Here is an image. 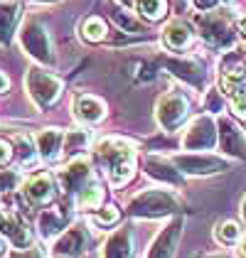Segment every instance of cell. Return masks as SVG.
<instances>
[{"mask_svg": "<svg viewBox=\"0 0 246 258\" xmlns=\"http://www.w3.org/2000/svg\"><path fill=\"white\" fill-rule=\"evenodd\" d=\"M175 209H177V202L165 189H148V192H141V195H136L128 202V212L133 217H143V219L167 217Z\"/></svg>", "mask_w": 246, "mask_h": 258, "instance_id": "obj_1", "label": "cell"}, {"mask_svg": "<svg viewBox=\"0 0 246 258\" xmlns=\"http://www.w3.org/2000/svg\"><path fill=\"white\" fill-rule=\"evenodd\" d=\"M20 44L32 59L42 61V64H47V67H52V64L57 61L54 47H52V40H49V32H47L44 25H40L37 20H27L22 25Z\"/></svg>", "mask_w": 246, "mask_h": 258, "instance_id": "obj_2", "label": "cell"}, {"mask_svg": "<svg viewBox=\"0 0 246 258\" xmlns=\"http://www.w3.org/2000/svg\"><path fill=\"white\" fill-rule=\"evenodd\" d=\"M25 86H27V94L32 96V101L40 106V108H52L61 96V81L44 72L40 67H32L27 72V79H25Z\"/></svg>", "mask_w": 246, "mask_h": 258, "instance_id": "obj_3", "label": "cell"}, {"mask_svg": "<svg viewBox=\"0 0 246 258\" xmlns=\"http://www.w3.org/2000/svg\"><path fill=\"white\" fill-rule=\"evenodd\" d=\"M219 140V131H217V123L212 116H200L195 118L182 136V148L184 150H192V153H207L217 145Z\"/></svg>", "mask_w": 246, "mask_h": 258, "instance_id": "obj_4", "label": "cell"}, {"mask_svg": "<svg viewBox=\"0 0 246 258\" xmlns=\"http://www.w3.org/2000/svg\"><path fill=\"white\" fill-rule=\"evenodd\" d=\"M94 158L108 172V170L118 167L123 162H133L136 160V148H133V143H128L123 138H103L94 148Z\"/></svg>", "mask_w": 246, "mask_h": 258, "instance_id": "obj_5", "label": "cell"}, {"mask_svg": "<svg viewBox=\"0 0 246 258\" xmlns=\"http://www.w3.org/2000/svg\"><path fill=\"white\" fill-rule=\"evenodd\" d=\"M187 113H190V103L184 96L180 94H167L163 99L158 101V106H155V118H158V125L167 131V133H172V131H177L180 125H182V120L187 118Z\"/></svg>", "mask_w": 246, "mask_h": 258, "instance_id": "obj_6", "label": "cell"}, {"mask_svg": "<svg viewBox=\"0 0 246 258\" xmlns=\"http://www.w3.org/2000/svg\"><path fill=\"white\" fill-rule=\"evenodd\" d=\"M197 25H200L205 42L214 47H229L234 42V30L224 13H207L202 18H197Z\"/></svg>", "mask_w": 246, "mask_h": 258, "instance_id": "obj_7", "label": "cell"}, {"mask_svg": "<svg viewBox=\"0 0 246 258\" xmlns=\"http://www.w3.org/2000/svg\"><path fill=\"white\" fill-rule=\"evenodd\" d=\"M175 167L184 175H214V172H224L226 160L207 155V153H190V155H175L172 158Z\"/></svg>", "mask_w": 246, "mask_h": 258, "instance_id": "obj_8", "label": "cell"}, {"mask_svg": "<svg viewBox=\"0 0 246 258\" xmlns=\"http://www.w3.org/2000/svg\"><path fill=\"white\" fill-rule=\"evenodd\" d=\"M217 131H219V148L224 150L226 155L231 158H244L246 155V138L244 133L239 131V125L231 118H222L217 120Z\"/></svg>", "mask_w": 246, "mask_h": 258, "instance_id": "obj_9", "label": "cell"}, {"mask_svg": "<svg viewBox=\"0 0 246 258\" xmlns=\"http://www.w3.org/2000/svg\"><path fill=\"white\" fill-rule=\"evenodd\" d=\"M182 234V219H175L165 226L163 231L155 236V241L150 243L145 258H172L175 256V248H177V241Z\"/></svg>", "mask_w": 246, "mask_h": 258, "instance_id": "obj_10", "label": "cell"}, {"mask_svg": "<svg viewBox=\"0 0 246 258\" xmlns=\"http://www.w3.org/2000/svg\"><path fill=\"white\" fill-rule=\"evenodd\" d=\"M61 179V189L67 192V195H79L86 184H91L89 179H91V165L86 162L84 158H74L69 165H67V170L59 175Z\"/></svg>", "mask_w": 246, "mask_h": 258, "instance_id": "obj_11", "label": "cell"}, {"mask_svg": "<svg viewBox=\"0 0 246 258\" xmlns=\"http://www.w3.org/2000/svg\"><path fill=\"white\" fill-rule=\"evenodd\" d=\"M22 197L30 207H44L54 197V179L52 175H32L22 184Z\"/></svg>", "mask_w": 246, "mask_h": 258, "instance_id": "obj_12", "label": "cell"}, {"mask_svg": "<svg viewBox=\"0 0 246 258\" xmlns=\"http://www.w3.org/2000/svg\"><path fill=\"white\" fill-rule=\"evenodd\" d=\"M84 251H86V229H84L82 224H77L69 231H64L57 238V243H54V253L57 256L79 258V256H84Z\"/></svg>", "mask_w": 246, "mask_h": 258, "instance_id": "obj_13", "label": "cell"}, {"mask_svg": "<svg viewBox=\"0 0 246 258\" xmlns=\"http://www.w3.org/2000/svg\"><path fill=\"white\" fill-rule=\"evenodd\" d=\"M72 111L82 123H99L106 116V103L91 94H79V96H74Z\"/></svg>", "mask_w": 246, "mask_h": 258, "instance_id": "obj_14", "label": "cell"}, {"mask_svg": "<svg viewBox=\"0 0 246 258\" xmlns=\"http://www.w3.org/2000/svg\"><path fill=\"white\" fill-rule=\"evenodd\" d=\"M0 231H3V236L8 238L13 246H18V248H25V246H30V229H27V224H25V219L18 214V212H13V214H5V217L0 219Z\"/></svg>", "mask_w": 246, "mask_h": 258, "instance_id": "obj_15", "label": "cell"}, {"mask_svg": "<svg viewBox=\"0 0 246 258\" xmlns=\"http://www.w3.org/2000/svg\"><path fill=\"white\" fill-rule=\"evenodd\" d=\"M143 167H145V172L153 179H158V182H165V184H180L182 182L180 170L175 167V162H170V160H165V158L148 155L143 160Z\"/></svg>", "mask_w": 246, "mask_h": 258, "instance_id": "obj_16", "label": "cell"}, {"mask_svg": "<svg viewBox=\"0 0 246 258\" xmlns=\"http://www.w3.org/2000/svg\"><path fill=\"white\" fill-rule=\"evenodd\" d=\"M103 258H133V231L128 226L116 229L103 243Z\"/></svg>", "mask_w": 246, "mask_h": 258, "instance_id": "obj_17", "label": "cell"}, {"mask_svg": "<svg viewBox=\"0 0 246 258\" xmlns=\"http://www.w3.org/2000/svg\"><path fill=\"white\" fill-rule=\"evenodd\" d=\"M61 143H64V133L59 128H44L37 133L35 145H37V153L42 160H54L61 153Z\"/></svg>", "mask_w": 246, "mask_h": 258, "instance_id": "obj_18", "label": "cell"}, {"mask_svg": "<svg viewBox=\"0 0 246 258\" xmlns=\"http://www.w3.org/2000/svg\"><path fill=\"white\" fill-rule=\"evenodd\" d=\"M163 40L170 49H184L192 42V27L182 20L167 22V27L163 30Z\"/></svg>", "mask_w": 246, "mask_h": 258, "instance_id": "obj_19", "label": "cell"}, {"mask_svg": "<svg viewBox=\"0 0 246 258\" xmlns=\"http://www.w3.org/2000/svg\"><path fill=\"white\" fill-rule=\"evenodd\" d=\"M37 226H40V236H42V238L57 236L61 229H64V212H61L59 207L44 209V212L40 214V221H37Z\"/></svg>", "mask_w": 246, "mask_h": 258, "instance_id": "obj_20", "label": "cell"}, {"mask_svg": "<svg viewBox=\"0 0 246 258\" xmlns=\"http://www.w3.org/2000/svg\"><path fill=\"white\" fill-rule=\"evenodd\" d=\"M89 145V131L84 128H74V131H67L64 133V143H61V155L64 158H74L86 150Z\"/></svg>", "mask_w": 246, "mask_h": 258, "instance_id": "obj_21", "label": "cell"}, {"mask_svg": "<svg viewBox=\"0 0 246 258\" xmlns=\"http://www.w3.org/2000/svg\"><path fill=\"white\" fill-rule=\"evenodd\" d=\"M18 22V5L15 3H0V44L10 40Z\"/></svg>", "mask_w": 246, "mask_h": 258, "instance_id": "obj_22", "label": "cell"}, {"mask_svg": "<svg viewBox=\"0 0 246 258\" xmlns=\"http://www.w3.org/2000/svg\"><path fill=\"white\" fill-rule=\"evenodd\" d=\"M101 202H103V189L99 187V184H86L82 192L74 197V204H77V209H99L101 207Z\"/></svg>", "mask_w": 246, "mask_h": 258, "instance_id": "obj_23", "label": "cell"}, {"mask_svg": "<svg viewBox=\"0 0 246 258\" xmlns=\"http://www.w3.org/2000/svg\"><path fill=\"white\" fill-rule=\"evenodd\" d=\"M214 238L219 243H224V246H231V243H236L241 238V229H239L236 221H219L217 229H214Z\"/></svg>", "mask_w": 246, "mask_h": 258, "instance_id": "obj_24", "label": "cell"}, {"mask_svg": "<svg viewBox=\"0 0 246 258\" xmlns=\"http://www.w3.org/2000/svg\"><path fill=\"white\" fill-rule=\"evenodd\" d=\"M136 10L145 20H160L167 10V3L165 0H136Z\"/></svg>", "mask_w": 246, "mask_h": 258, "instance_id": "obj_25", "label": "cell"}, {"mask_svg": "<svg viewBox=\"0 0 246 258\" xmlns=\"http://www.w3.org/2000/svg\"><path fill=\"white\" fill-rule=\"evenodd\" d=\"M82 37L86 42H101L106 37V22L101 18H86L82 22Z\"/></svg>", "mask_w": 246, "mask_h": 258, "instance_id": "obj_26", "label": "cell"}, {"mask_svg": "<svg viewBox=\"0 0 246 258\" xmlns=\"http://www.w3.org/2000/svg\"><path fill=\"white\" fill-rule=\"evenodd\" d=\"M111 18H113V22L121 27L123 32H143V25L136 20L131 13H126L123 8H116V10L111 13Z\"/></svg>", "mask_w": 246, "mask_h": 258, "instance_id": "obj_27", "label": "cell"}, {"mask_svg": "<svg viewBox=\"0 0 246 258\" xmlns=\"http://www.w3.org/2000/svg\"><path fill=\"white\" fill-rule=\"evenodd\" d=\"M121 217V212H118V207H113V204H108V207H103L101 212H96V217L94 221H99L103 226H108V224H116Z\"/></svg>", "mask_w": 246, "mask_h": 258, "instance_id": "obj_28", "label": "cell"}, {"mask_svg": "<svg viewBox=\"0 0 246 258\" xmlns=\"http://www.w3.org/2000/svg\"><path fill=\"white\" fill-rule=\"evenodd\" d=\"M18 182H20V175L15 172V170H0V189L3 192H13L15 187H18Z\"/></svg>", "mask_w": 246, "mask_h": 258, "instance_id": "obj_29", "label": "cell"}, {"mask_svg": "<svg viewBox=\"0 0 246 258\" xmlns=\"http://www.w3.org/2000/svg\"><path fill=\"white\" fill-rule=\"evenodd\" d=\"M205 106H207V111H212V113H219V111L224 108L222 91H217V89H209V91H207V99H205Z\"/></svg>", "mask_w": 246, "mask_h": 258, "instance_id": "obj_30", "label": "cell"}, {"mask_svg": "<svg viewBox=\"0 0 246 258\" xmlns=\"http://www.w3.org/2000/svg\"><path fill=\"white\" fill-rule=\"evenodd\" d=\"M15 143H18V150H20L22 160H30L35 155V150H37V148H32V140L27 138V136H15Z\"/></svg>", "mask_w": 246, "mask_h": 258, "instance_id": "obj_31", "label": "cell"}, {"mask_svg": "<svg viewBox=\"0 0 246 258\" xmlns=\"http://www.w3.org/2000/svg\"><path fill=\"white\" fill-rule=\"evenodd\" d=\"M231 111H234V116H236V118L246 120V91L244 94L231 96Z\"/></svg>", "mask_w": 246, "mask_h": 258, "instance_id": "obj_32", "label": "cell"}, {"mask_svg": "<svg viewBox=\"0 0 246 258\" xmlns=\"http://www.w3.org/2000/svg\"><path fill=\"white\" fill-rule=\"evenodd\" d=\"M10 160H13V148H10V143L0 140V167H5Z\"/></svg>", "mask_w": 246, "mask_h": 258, "instance_id": "obj_33", "label": "cell"}, {"mask_svg": "<svg viewBox=\"0 0 246 258\" xmlns=\"http://www.w3.org/2000/svg\"><path fill=\"white\" fill-rule=\"evenodd\" d=\"M217 3H219V0H192L195 10H200V13H209V10H214V8H217Z\"/></svg>", "mask_w": 246, "mask_h": 258, "instance_id": "obj_34", "label": "cell"}, {"mask_svg": "<svg viewBox=\"0 0 246 258\" xmlns=\"http://www.w3.org/2000/svg\"><path fill=\"white\" fill-rule=\"evenodd\" d=\"M8 258H42L37 248H20V251H13Z\"/></svg>", "mask_w": 246, "mask_h": 258, "instance_id": "obj_35", "label": "cell"}, {"mask_svg": "<svg viewBox=\"0 0 246 258\" xmlns=\"http://www.w3.org/2000/svg\"><path fill=\"white\" fill-rule=\"evenodd\" d=\"M8 89H10V79H8V77L0 72V94H5Z\"/></svg>", "mask_w": 246, "mask_h": 258, "instance_id": "obj_36", "label": "cell"}, {"mask_svg": "<svg viewBox=\"0 0 246 258\" xmlns=\"http://www.w3.org/2000/svg\"><path fill=\"white\" fill-rule=\"evenodd\" d=\"M239 256L246 258V236L239 238Z\"/></svg>", "mask_w": 246, "mask_h": 258, "instance_id": "obj_37", "label": "cell"}, {"mask_svg": "<svg viewBox=\"0 0 246 258\" xmlns=\"http://www.w3.org/2000/svg\"><path fill=\"white\" fill-rule=\"evenodd\" d=\"M197 258H229L226 253H200Z\"/></svg>", "mask_w": 246, "mask_h": 258, "instance_id": "obj_38", "label": "cell"}, {"mask_svg": "<svg viewBox=\"0 0 246 258\" xmlns=\"http://www.w3.org/2000/svg\"><path fill=\"white\" fill-rule=\"evenodd\" d=\"M5 248H8V243H5V238H0V256L5 253Z\"/></svg>", "mask_w": 246, "mask_h": 258, "instance_id": "obj_39", "label": "cell"}, {"mask_svg": "<svg viewBox=\"0 0 246 258\" xmlns=\"http://www.w3.org/2000/svg\"><path fill=\"white\" fill-rule=\"evenodd\" d=\"M241 217H244V221H246V199L241 202Z\"/></svg>", "mask_w": 246, "mask_h": 258, "instance_id": "obj_40", "label": "cell"}, {"mask_svg": "<svg viewBox=\"0 0 246 258\" xmlns=\"http://www.w3.org/2000/svg\"><path fill=\"white\" fill-rule=\"evenodd\" d=\"M222 3H234V0H222Z\"/></svg>", "mask_w": 246, "mask_h": 258, "instance_id": "obj_41", "label": "cell"}, {"mask_svg": "<svg viewBox=\"0 0 246 258\" xmlns=\"http://www.w3.org/2000/svg\"><path fill=\"white\" fill-rule=\"evenodd\" d=\"M57 258H61V256H57Z\"/></svg>", "mask_w": 246, "mask_h": 258, "instance_id": "obj_42", "label": "cell"}]
</instances>
